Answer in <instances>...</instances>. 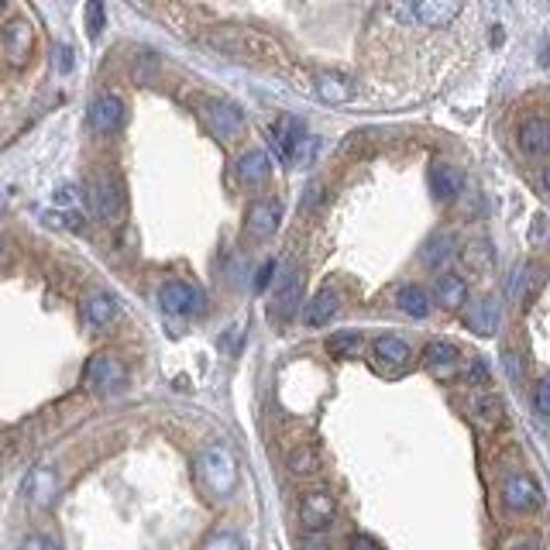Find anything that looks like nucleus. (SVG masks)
<instances>
[{
    "label": "nucleus",
    "mask_w": 550,
    "mask_h": 550,
    "mask_svg": "<svg viewBox=\"0 0 550 550\" xmlns=\"http://www.w3.org/2000/svg\"><path fill=\"white\" fill-rule=\"evenodd\" d=\"M206 45L231 55V59H241V63H275V59H283V48L275 45L268 35L255 32V28H237V25L214 28L206 35Z\"/></svg>",
    "instance_id": "f257e3e1"
},
{
    "label": "nucleus",
    "mask_w": 550,
    "mask_h": 550,
    "mask_svg": "<svg viewBox=\"0 0 550 550\" xmlns=\"http://www.w3.org/2000/svg\"><path fill=\"white\" fill-rule=\"evenodd\" d=\"M196 478L210 499H227L237 488V478H241V465H237V455L231 451V444H206L200 457H196Z\"/></svg>",
    "instance_id": "f03ea898"
},
{
    "label": "nucleus",
    "mask_w": 550,
    "mask_h": 550,
    "mask_svg": "<svg viewBox=\"0 0 550 550\" xmlns=\"http://www.w3.org/2000/svg\"><path fill=\"white\" fill-rule=\"evenodd\" d=\"M90 210H94V217L100 220V224H110V227L125 224L127 193H125V183L114 173L94 175V183H90Z\"/></svg>",
    "instance_id": "7ed1b4c3"
},
{
    "label": "nucleus",
    "mask_w": 550,
    "mask_h": 550,
    "mask_svg": "<svg viewBox=\"0 0 550 550\" xmlns=\"http://www.w3.org/2000/svg\"><path fill=\"white\" fill-rule=\"evenodd\" d=\"M200 117H204V125L214 131V138H220V142H235L245 131V114L231 100H204L200 104Z\"/></svg>",
    "instance_id": "20e7f679"
},
{
    "label": "nucleus",
    "mask_w": 550,
    "mask_h": 550,
    "mask_svg": "<svg viewBox=\"0 0 550 550\" xmlns=\"http://www.w3.org/2000/svg\"><path fill=\"white\" fill-rule=\"evenodd\" d=\"M158 303H162V310H165V314L179 316V320H186V316H200L206 310L204 293H200L193 283H183V279H173V283L162 285V289H158Z\"/></svg>",
    "instance_id": "39448f33"
},
{
    "label": "nucleus",
    "mask_w": 550,
    "mask_h": 550,
    "mask_svg": "<svg viewBox=\"0 0 550 550\" xmlns=\"http://www.w3.org/2000/svg\"><path fill=\"white\" fill-rule=\"evenodd\" d=\"M0 48H4V59L15 65V69H25V65L32 63V52H35V28L25 17L7 21L4 32H0Z\"/></svg>",
    "instance_id": "423d86ee"
},
{
    "label": "nucleus",
    "mask_w": 550,
    "mask_h": 550,
    "mask_svg": "<svg viewBox=\"0 0 550 550\" xmlns=\"http://www.w3.org/2000/svg\"><path fill=\"white\" fill-rule=\"evenodd\" d=\"M127 382V368L121 358L114 355H96L86 365V385L94 389L96 395H110V393H121Z\"/></svg>",
    "instance_id": "0eeeda50"
},
{
    "label": "nucleus",
    "mask_w": 550,
    "mask_h": 550,
    "mask_svg": "<svg viewBox=\"0 0 550 550\" xmlns=\"http://www.w3.org/2000/svg\"><path fill=\"white\" fill-rule=\"evenodd\" d=\"M503 503L513 513H536L544 505V488L536 485L534 475H509L503 482Z\"/></svg>",
    "instance_id": "6e6552de"
},
{
    "label": "nucleus",
    "mask_w": 550,
    "mask_h": 550,
    "mask_svg": "<svg viewBox=\"0 0 550 550\" xmlns=\"http://www.w3.org/2000/svg\"><path fill=\"white\" fill-rule=\"evenodd\" d=\"M299 303H303V279H299V272L285 268L283 279H275L272 303H268V316H272V324H285L289 316L296 314Z\"/></svg>",
    "instance_id": "1a4fd4ad"
},
{
    "label": "nucleus",
    "mask_w": 550,
    "mask_h": 550,
    "mask_svg": "<svg viewBox=\"0 0 550 550\" xmlns=\"http://www.w3.org/2000/svg\"><path fill=\"white\" fill-rule=\"evenodd\" d=\"M413 358V347H409L406 337H399V334H382L375 337V345H372V365H375L378 372H385V375H393V372H403Z\"/></svg>",
    "instance_id": "9d476101"
},
{
    "label": "nucleus",
    "mask_w": 550,
    "mask_h": 550,
    "mask_svg": "<svg viewBox=\"0 0 550 550\" xmlns=\"http://www.w3.org/2000/svg\"><path fill=\"white\" fill-rule=\"evenodd\" d=\"M90 127H94L96 135H117L121 127H125V100L117 94H100L94 96V104H90Z\"/></svg>",
    "instance_id": "9b49d317"
},
{
    "label": "nucleus",
    "mask_w": 550,
    "mask_h": 550,
    "mask_svg": "<svg viewBox=\"0 0 550 550\" xmlns=\"http://www.w3.org/2000/svg\"><path fill=\"white\" fill-rule=\"evenodd\" d=\"M279 224H283V204L279 200H255L248 206V217H245V231L248 237L255 241H265L279 231Z\"/></svg>",
    "instance_id": "f8f14e48"
},
{
    "label": "nucleus",
    "mask_w": 550,
    "mask_h": 550,
    "mask_svg": "<svg viewBox=\"0 0 550 550\" xmlns=\"http://www.w3.org/2000/svg\"><path fill=\"white\" fill-rule=\"evenodd\" d=\"M272 142H275V152H279V158H283L285 165H293L303 155L306 127H303L299 117H279V125L272 127Z\"/></svg>",
    "instance_id": "ddd939ff"
},
{
    "label": "nucleus",
    "mask_w": 550,
    "mask_h": 550,
    "mask_svg": "<svg viewBox=\"0 0 550 550\" xmlns=\"http://www.w3.org/2000/svg\"><path fill=\"white\" fill-rule=\"evenodd\" d=\"M465 327L478 334V337H492L495 330L503 327V303L499 299H475L465 303Z\"/></svg>",
    "instance_id": "4468645a"
},
{
    "label": "nucleus",
    "mask_w": 550,
    "mask_h": 550,
    "mask_svg": "<svg viewBox=\"0 0 550 550\" xmlns=\"http://www.w3.org/2000/svg\"><path fill=\"white\" fill-rule=\"evenodd\" d=\"M337 516V505L330 499L327 492H310V495H303V503H299V523H303V530H310V534H320V530H327L330 523Z\"/></svg>",
    "instance_id": "2eb2a0df"
},
{
    "label": "nucleus",
    "mask_w": 550,
    "mask_h": 550,
    "mask_svg": "<svg viewBox=\"0 0 550 550\" xmlns=\"http://www.w3.org/2000/svg\"><path fill=\"white\" fill-rule=\"evenodd\" d=\"M55 495H59V475L45 468V465H38L28 472L25 478V499L35 505V509H48V505L55 503Z\"/></svg>",
    "instance_id": "dca6fc26"
},
{
    "label": "nucleus",
    "mask_w": 550,
    "mask_h": 550,
    "mask_svg": "<svg viewBox=\"0 0 550 550\" xmlns=\"http://www.w3.org/2000/svg\"><path fill=\"white\" fill-rule=\"evenodd\" d=\"M314 90L324 104L341 107V104H351V100H355V90H358V86H355V79L345 76V73H316Z\"/></svg>",
    "instance_id": "f3484780"
},
{
    "label": "nucleus",
    "mask_w": 550,
    "mask_h": 550,
    "mask_svg": "<svg viewBox=\"0 0 550 550\" xmlns=\"http://www.w3.org/2000/svg\"><path fill=\"white\" fill-rule=\"evenodd\" d=\"M465 0H413V15L426 28H444L461 15Z\"/></svg>",
    "instance_id": "a211bd4d"
},
{
    "label": "nucleus",
    "mask_w": 550,
    "mask_h": 550,
    "mask_svg": "<svg viewBox=\"0 0 550 550\" xmlns=\"http://www.w3.org/2000/svg\"><path fill=\"white\" fill-rule=\"evenodd\" d=\"M430 189H434V196L440 204H455L457 196L465 193V173L457 165H451V162H437L430 169Z\"/></svg>",
    "instance_id": "6ab92c4d"
},
{
    "label": "nucleus",
    "mask_w": 550,
    "mask_h": 550,
    "mask_svg": "<svg viewBox=\"0 0 550 550\" xmlns=\"http://www.w3.org/2000/svg\"><path fill=\"white\" fill-rule=\"evenodd\" d=\"M268 173H272V162H268V155L262 152V148H248L245 155L237 158V165H235L237 183H241V186H248V189L265 186Z\"/></svg>",
    "instance_id": "aec40b11"
},
{
    "label": "nucleus",
    "mask_w": 550,
    "mask_h": 550,
    "mask_svg": "<svg viewBox=\"0 0 550 550\" xmlns=\"http://www.w3.org/2000/svg\"><path fill=\"white\" fill-rule=\"evenodd\" d=\"M503 399L495 393H475L468 399V420H472L478 430H495V426L503 424Z\"/></svg>",
    "instance_id": "412c9836"
},
{
    "label": "nucleus",
    "mask_w": 550,
    "mask_h": 550,
    "mask_svg": "<svg viewBox=\"0 0 550 550\" xmlns=\"http://www.w3.org/2000/svg\"><path fill=\"white\" fill-rule=\"evenodd\" d=\"M337 314H341V293H337V289H330V285H324V289L306 303V310H303V324H306V327H324V324H330Z\"/></svg>",
    "instance_id": "4be33fe9"
},
{
    "label": "nucleus",
    "mask_w": 550,
    "mask_h": 550,
    "mask_svg": "<svg viewBox=\"0 0 550 550\" xmlns=\"http://www.w3.org/2000/svg\"><path fill=\"white\" fill-rule=\"evenodd\" d=\"M519 152L526 158H544L550 152V125L544 117H530L519 127Z\"/></svg>",
    "instance_id": "5701e85b"
},
{
    "label": "nucleus",
    "mask_w": 550,
    "mask_h": 550,
    "mask_svg": "<svg viewBox=\"0 0 550 550\" xmlns=\"http://www.w3.org/2000/svg\"><path fill=\"white\" fill-rule=\"evenodd\" d=\"M83 316H86V324L94 330H107L117 320V299L104 293V289H96V293L83 299Z\"/></svg>",
    "instance_id": "b1692460"
},
{
    "label": "nucleus",
    "mask_w": 550,
    "mask_h": 550,
    "mask_svg": "<svg viewBox=\"0 0 550 550\" xmlns=\"http://www.w3.org/2000/svg\"><path fill=\"white\" fill-rule=\"evenodd\" d=\"M434 299H437L444 310H461V306L468 303V283H465L461 275L444 272V275H437V283H434Z\"/></svg>",
    "instance_id": "393cba45"
},
{
    "label": "nucleus",
    "mask_w": 550,
    "mask_h": 550,
    "mask_svg": "<svg viewBox=\"0 0 550 550\" xmlns=\"http://www.w3.org/2000/svg\"><path fill=\"white\" fill-rule=\"evenodd\" d=\"M455 255H457L455 237L434 235V237H426L424 252H420V262H424L426 268H444V265H451V262H455Z\"/></svg>",
    "instance_id": "a878e982"
},
{
    "label": "nucleus",
    "mask_w": 550,
    "mask_h": 550,
    "mask_svg": "<svg viewBox=\"0 0 550 550\" xmlns=\"http://www.w3.org/2000/svg\"><path fill=\"white\" fill-rule=\"evenodd\" d=\"M424 365L430 372H437V375H447V372H455L457 365V347L451 341H430L424 351Z\"/></svg>",
    "instance_id": "bb28decb"
},
{
    "label": "nucleus",
    "mask_w": 550,
    "mask_h": 550,
    "mask_svg": "<svg viewBox=\"0 0 550 550\" xmlns=\"http://www.w3.org/2000/svg\"><path fill=\"white\" fill-rule=\"evenodd\" d=\"M285 465H289V472L296 475V478H310V475L320 472V451H316L314 444H296L289 457H285Z\"/></svg>",
    "instance_id": "cd10ccee"
},
{
    "label": "nucleus",
    "mask_w": 550,
    "mask_h": 550,
    "mask_svg": "<svg viewBox=\"0 0 550 550\" xmlns=\"http://www.w3.org/2000/svg\"><path fill=\"white\" fill-rule=\"evenodd\" d=\"M395 306L406 316H413V320H424L430 314V293H424L420 285H403L395 293Z\"/></svg>",
    "instance_id": "c85d7f7f"
},
{
    "label": "nucleus",
    "mask_w": 550,
    "mask_h": 550,
    "mask_svg": "<svg viewBox=\"0 0 550 550\" xmlns=\"http://www.w3.org/2000/svg\"><path fill=\"white\" fill-rule=\"evenodd\" d=\"M365 345V337L358 330H337V334H330V355H341V358H351V355H358Z\"/></svg>",
    "instance_id": "c756f323"
},
{
    "label": "nucleus",
    "mask_w": 550,
    "mask_h": 550,
    "mask_svg": "<svg viewBox=\"0 0 550 550\" xmlns=\"http://www.w3.org/2000/svg\"><path fill=\"white\" fill-rule=\"evenodd\" d=\"M536 285H540V275H536L534 265H519L513 272V279H509V299H523L530 296Z\"/></svg>",
    "instance_id": "7c9ffc66"
},
{
    "label": "nucleus",
    "mask_w": 550,
    "mask_h": 550,
    "mask_svg": "<svg viewBox=\"0 0 550 550\" xmlns=\"http://www.w3.org/2000/svg\"><path fill=\"white\" fill-rule=\"evenodd\" d=\"M465 262L472 265V272H488L492 268V248L485 241H475V245L465 248Z\"/></svg>",
    "instance_id": "2f4dec72"
},
{
    "label": "nucleus",
    "mask_w": 550,
    "mask_h": 550,
    "mask_svg": "<svg viewBox=\"0 0 550 550\" xmlns=\"http://www.w3.org/2000/svg\"><path fill=\"white\" fill-rule=\"evenodd\" d=\"M45 224L48 227H63V231H83V214L79 210H59L55 214H45Z\"/></svg>",
    "instance_id": "473e14b6"
},
{
    "label": "nucleus",
    "mask_w": 550,
    "mask_h": 550,
    "mask_svg": "<svg viewBox=\"0 0 550 550\" xmlns=\"http://www.w3.org/2000/svg\"><path fill=\"white\" fill-rule=\"evenodd\" d=\"M104 25H107V15H104V0H86V32L100 35L104 32Z\"/></svg>",
    "instance_id": "72a5a7b5"
},
{
    "label": "nucleus",
    "mask_w": 550,
    "mask_h": 550,
    "mask_svg": "<svg viewBox=\"0 0 550 550\" xmlns=\"http://www.w3.org/2000/svg\"><path fill=\"white\" fill-rule=\"evenodd\" d=\"M204 550H245V544H241V536L231 534V530H217V534H210Z\"/></svg>",
    "instance_id": "f704fd0d"
},
{
    "label": "nucleus",
    "mask_w": 550,
    "mask_h": 550,
    "mask_svg": "<svg viewBox=\"0 0 550 550\" xmlns=\"http://www.w3.org/2000/svg\"><path fill=\"white\" fill-rule=\"evenodd\" d=\"M534 409L540 420H550V378H540L534 385Z\"/></svg>",
    "instance_id": "c9c22d12"
},
{
    "label": "nucleus",
    "mask_w": 550,
    "mask_h": 550,
    "mask_svg": "<svg viewBox=\"0 0 550 550\" xmlns=\"http://www.w3.org/2000/svg\"><path fill=\"white\" fill-rule=\"evenodd\" d=\"M21 550H59L48 536H42V534H32L25 544H21Z\"/></svg>",
    "instance_id": "e433bc0d"
},
{
    "label": "nucleus",
    "mask_w": 550,
    "mask_h": 550,
    "mask_svg": "<svg viewBox=\"0 0 550 550\" xmlns=\"http://www.w3.org/2000/svg\"><path fill=\"white\" fill-rule=\"evenodd\" d=\"M468 378H472V382H485V378H488V365L475 358L472 368H468Z\"/></svg>",
    "instance_id": "4c0bfd02"
},
{
    "label": "nucleus",
    "mask_w": 550,
    "mask_h": 550,
    "mask_svg": "<svg viewBox=\"0 0 550 550\" xmlns=\"http://www.w3.org/2000/svg\"><path fill=\"white\" fill-rule=\"evenodd\" d=\"M272 272H275V262H265V265H262V272H258V279H255V285H258V289H268Z\"/></svg>",
    "instance_id": "58836bf2"
},
{
    "label": "nucleus",
    "mask_w": 550,
    "mask_h": 550,
    "mask_svg": "<svg viewBox=\"0 0 550 550\" xmlns=\"http://www.w3.org/2000/svg\"><path fill=\"white\" fill-rule=\"evenodd\" d=\"M347 550H382V547H378L372 536H355V540H351V547H347Z\"/></svg>",
    "instance_id": "ea45409f"
},
{
    "label": "nucleus",
    "mask_w": 550,
    "mask_h": 550,
    "mask_svg": "<svg viewBox=\"0 0 550 550\" xmlns=\"http://www.w3.org/2000/svg\"><path fill=\"white\" fill-rule=\"evenodd\" d=\"M509 550H540V544H536V540H516Z\"/></svg>",
    "instance_id": "a19ab883"
},
{
    "label": "nucleus",
    "mask_w": 550,
    "mask_h": 550,
    "mask_svg": "<svg viewBox=\"0 0 550 550\" xmlns=\"http://www.w3.org/2000/svg\"><path fill=\"white\" fill-rule=\"evenodd\" d=\"M59 65H63V69H69V65H73V59H69V48H59Z\"/></svg>",
    "instance_id": "79ce46f5"
},
{
    "label": "nucleus",
    "mask_w": 550,
    "mask_h": 550,
    "mask_svg": "<svg viewBox=\"0 0 550 550\" xmlns=\"http://www.w3.org/2000/svg\"><path fill=\"white\" fill-rule=\"evenodd\" d=\"M540 235H544V217H536L534 224V245H540Z\"/></svg>",
    "instance_id": "37998d69"
},
{
    "label": "nucleus",
    "mask_w": 550,
    "mask_h": 550,
    "mask_svg": "<svg viewBox=\"0 0 550 550\" xmlns=\"http://www.w3.org/2000/svg\"><path fill=\"white\" fill-rule=\"evenodd\" d=\"M4 11H7V0H0V17H4Z\"/></svg>",
    "instance_id": "c03bdc74"
}]
</instances>
